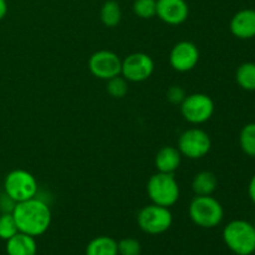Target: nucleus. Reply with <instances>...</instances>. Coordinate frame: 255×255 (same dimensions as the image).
<instances>
[{"instance_id": "nucleus-1", "label": "nucleus", "mask_w": 255, "mask_h": 255, "mask_svg": "<svg viewBox=\"0 0 255 255\" xmlns=\"http://www.w3.org/2000/svg\"><path fill=\"white\" fill-rule=\"evenodd\" d=\"M12 217L19 232L35 238L46 233L52 219L49 204L37 197L15 204Z\"/></svg>"}, {"instance_id": "nucleus-2", "label": "nucleus", "mask_w": 255, "mask_h": 255, "mask_svg": "<svg viewBox=\"0 0 255 255\" xmlns=\"http://www.w3.org/2000/svg\"><path fill=\"white\" fill-rule=\"evenodd\" d=\"M189 218L201 228H216L224 218L221 202L212 196H196L189 203Z\"/></svg>"}, {"instance_id": "nucleus-3", "label": "nucleus", "mask_w": 255, "mask_h": 255, "mask_svg": "<svg viewBox=\"0 0 255 255\" xmlns=\"http://www.w3.org/2000/svg\"><path fill=\"white\" fill-rule=\"evenodd\" d=\"M223 241L234 254L252 255L255 252V227L243 219L232 221L224 227Z\"/></svg>"}, {"instance_id": "nucleus-4", "label": "nucleus", "mask_w": 255, "mask_h": 255, "mask_svg": "<svg viewBox=\"0 0 255 255\" xmlns=\"http://www.w3.org/2000/svg\"><path fill=\"white\" fill-rule=\"evenodd\" d=\"M147 194L152 203L172 207L179 199V186L173 173L157 172L147 182Z\"/></svg>"}, {"instance_id": "nucleus-5", "label": "nucleus", "mask_w": 255, "mask_h": 255, "mask_svg": "<svg viewBox=\"0 0 255 255\" xmlns=\"http://www.w3.org/2000/svg\"><path fill=\"white\" fill-rule=\"evenodd\" d=\"M37 189L36 178L25 169H14L4 179V193L16 203L35 198Z\"/></svg>"}, {"instance_id": "nucleus-6", "label": "nucleus", "mask_w": 255, "mask_h": 255, "mask_svg": "<svg viewBox=\"0 0 255 255\" xmlns=\"http://www.w3.org/2000/svg\"><path fill=\"white\" fill-rule=\"evenodd\" d=\"M137 223L141 231L151 236H158L171 228L173 216L167 207L158 204H148L137 214Z\"/></svg>"}, {"instance_id": "nucleus-7", "label": "nucleus", "mask_w": 255, "mask_h": 255, "mask_svg": "<svg viewBox=\"0 0 255 255\" xmlns=\"http://www.w3.org/2000/svg\"><path fill=\"white\" fill-rule=\"evenodd\" d=\"M181 114L189 124H204L213 116L214 102L206 94L187 95L181 104Z\"/></svg>"}, {"instance_id": "nucleus-8", "label": "nucleus", "mask_w": 255, "mask_h": 255, "mask_svg": "<svg viewBox=\"0 0 255 255\" xmlns=\"http://www.w3.org/2000/svg\"><path fill=\"white\" fill-rule=\"evenodd\" d=\"M177 148L189 159L203 158L212 148L211 137L201 128H189L179 136Z\"/></svg>"}, {"instance_id": "nucleus-9", "label": "nucleus", "mask_w": 255, "mask_h": 255, "mask_svg": "<svg viewBox=\"0 0 255 255\" xmlns=\"http://www.w3.org/2000/svg\"><path fill=\"white\" fill-rule=\"evenodd\" d=\"M122 60L117 54L110 50H99L89 59V70L100 80H110L121 75Z\"/></svg>"}, {"instance_id": "nucleus-10", "label": "nucleus", "mask_w": 255, "mask_h": 255, "mask_svg": "<svg viewBox=\"0 0 255 255\" xmlns=\"http://www.w3.org/2000/svg\"><path fill=\"white\" fill-rule=\"evenodd\" d=\"M154 71V62L144 52H133L122 60L121 75L131 82L146 81Z\"/></svg>"}, {"instance_id": "nucleus-11", "label": "nucleus", "mask_w": 255, "mask_h": 255, "mask_svg": "<svg viewBox=\"0 0 255 255\" xmlns=\"http://www.w3.org/2000/svg\"><path fill=\"white\" fill-rule=\"evenodd\" d=\"M199 61V50L192 41H179L172 47L169 64L178 72H188L197 66Z\"/></svg>"}, {"instance_id": "nucleus-12", "label": "nucleus", "mask_w": 255, "mask_h": 255, "mask_svg": "<svg viewBox=\"0 0 255 255\" xmlns=\"http://www.w3.org/2000/svg\"><path fill=\"white\" fill-rule=\"evenodd\" d=\"M157 16L168 25H181L188 19L189 6L186 0H157Z\"/></svg>"}, {"instance_id": "nucleus-13", "label": "nucleus", "mask_w": 255, "mask_h": 255, "mask_svg": "<svg viewBox=\"0 0 255 255\" xmlns=\"http://www.w3.org/2000/svg\"><path fill=\"white\" fill-rule=\"evenodd\" d=\"M231 32L242 40L255 37V10L243 9L234 14L231 20Z\"/></svg>"}, {"instance_id": "nucleus-14", "label": "nucleus", "mask_w": 255, "mask_h": 255, "mask_svg": "<svg viewBox=\"0 0 255 255\" xmlns=\"http://www.w3.org/2000/svg\"><path fill=\"white\" fill-rule=\"evenodd\" d=\"M182 161V154L177 147L164 146L157 152L154 157V164L158 172L162 173H174L178 169Z\"/></svg>"}, {"instance_id": "nucleus-15", "label": "nucleus", "mask_w": 255, "mask_h": 255, "mask_svg": "<svg viewBox=\"0 0 255 255\" xmlns=\"http://www.w3.org/2000/svg\"><path fill=\"white\" fill-rule=\"evenodd\" d=\"M5 251L7 255H36L37 244L35 237L17 232L6 241Z\"/></svg>"}, {"instance_id": "nucleus-16", "label": "nucleus", "mask_w": 255, "mask_h": 255, "mask_svg": "<svg viewBox=\"0 0 255 255\" xmlns=\"http://www.w3.org/2000/svg\"><path fill=\"white\" fill-rule=\"evenodd\" d=\"M218 186V181L213 172L202 171L194 176L192 189L196 196H212Z\"/></svg>"}, {"instance_id": "nucleus-17", "label": "nucleus", "mask_w": 255, "mask_h": 255, "mask_svg": "<svg viewBox=\"0 0 255 255\" xmlns=\"http://www.w3.org/2000/svg\"><path fill=\"white\" fill-rule=\"evenodd\" d=\"M85 255H119L117 242L107 236L96 237L87 244Z\"/></svg>"}, {"instance_id": "nucleus-18", "label": "nucleus", "mask_w": 255, "mask_h": 255, "mask_svg": "<svg viewBox=\"0 0 255 255\" xmlns=\"http://www.w3.org/2000/svg\"><path fill=\"white\" fill-rule=\"evenodd\" d=\"M100 19L102 24L107 27H115L120 24L122 19V11L120 4L116 0H107L104 2L100 10Z\"/></svg>"}, {"instance_id": "nucleus-19", "label": "nucleus", "mask_w": 255, "mask_h": 255, "mask_svg": "<svg viewBox=\"0 0 255 255\" xmlns=\"http://www.w3.org/2000/svg\"><path fill=\"white\" fill-rule=\"evenodd\" d=\"M237 84L246 91H255V62H244L237 69Z\"/></svg>"}, {"instance_id": "nucleus-20", "label": "nucleus", "mask_w": 255, "mask_h": 255, "mask_svg": "<svg viewBox=\"0 0 255 255\" xmlns=\"http://www.w3.org/2000/svg\"><path fill=\"white\" fill-rule=\"evenodd\" d=\"M239 144L247 156L255 158V122H251L242 128Z\"/></svg>"}, {"instance_id": "nucleus-21", "label": "nucleus", "mask_w": 255, "mask_h": 255, "mask_svg": "<svg viewBox=\"0 0 255 255\" xmlns=\"http://www.w3.org/2000/svg\"><path fill=\"white\" fill-rule=\"evenodd\" d=\"M107 94L114 99H122L128 92V81L122 75L107 80Z\"/></svg>"}, {"instance_id": "nucleus-22", "label": "nucleus", "mask_w": 255, "mask_h": 255, "mask_svg": "<svg viewBox=\"0 0 255 255\" xmlns=\"http://www.w3.org/2000/svg\"><path fill=\"white\" fill-rule=\"evenodd\" d=\"M132 9L141 19H152L156 16L157 0H134Z\"/></svg>"}, {"instance_id": "nucleus-23", "label": "nucleus", "mask_w": 255, "mask_h": 255, "mask_svg": "<svg viewBox=\"0 0 255 255\" xmlns=\"http://www.w3.org/2000/svg\"><path fill=\"white\" fill-rule=\"evenodd\" d=\"M19 232L12 213L0 214V239L6 242Z\"/></svg>"}, {"instance_id": "nucleus-24", "label": "nucleus", "mask_w": 255, "mask_h": 255, "mask_svg": "<svg viewBox=\"0 0 255 255\" xmlns=\"http://www.w3.org/2000/svg\"><path fill=\"white\" fill-rule=\"evenodd\" d=\"M119 255H139L142 252L141 243L134 238H124L117 242Z\"/></svg>"}, {"instance_id": "nucleus-25", "label": "nucleus", "mask_w": 255, "mask_h": 255, "mask_svg": "<svg viewBox=\"0 0 255 255\" xmlns=\"http://www.w3.org/2000/svg\"><path fill=\"white\" fill-rule=\"evenodd\" d=\"M186 96V90L181 86H171L167 90V99L173 105H181Z\"/></svg>"}, {"instance_id": "nucleus-26", "label": "nucleus", "mask_w": 255, "mask_h": 255, "mask_svg": "<svg viewBox=\"0 0 255 255\" xmlns=\"http://www.w3.org/2000/svg\"><path fill=\"white\" fill-rule=\"evenodd\" d=\"M15 204H16V202L12 201L5 193L0 196V212L1 213H12V211L15 208Z\"/></svg>"}, {"instance_id": "nucleus-27", "label": "nucleus", "mask_w": 255, "mask_h": 255, "mask_svg": "<svg viewBox=\"0 0 255 255\" xmlns=\"http://www.w3.org/2000/svg\"><path fill=\"white\" fill-rule=\"evenodd\" d=\"M248 194H249V198H251V201L255 204V174L252 177L251 182H249Z\"/></svg>"}, {"instance_id": "nucleus-28", "label": "nucleus", "mask_w": 255, "mask_h": 255, "mask_svg": "<svg viewBox=\"0 0 255 255\" xmlns=\"http://www.w3.org/2000/svg\"><path fill=\"white\" fill-rule=\"evenodd\" d=\"M7 12V2L6 0H0V21L5 17Z\"/></svg>"}, {"instance_id": "nucleus-29", "label": "nucleus", "mask_w": 255, "mask_h": 255, "mask_svg": "<svg viewBox=\"0 0 255 255\" xmlns=\"http://www.w3.org/2000/svg\"><path fill=\"white\" fill-rule=\"evenodd\" d=\"M236 255H244V254H236Z\"/></svg>"}, {"instance_id": "nucleus-30", "label": "nucleus", "mask_w": 255, "mask_h": 255, "mask_svg": "<svg viewBox=\"0 0 255 255\" xmlns=\"http://www.w3.org/2000/svg\"><path fill=\"white\" fill-rule=\"evenodd\" d=\"M254 227H255V222H254Z\"/></svg>"}]
</instances>
